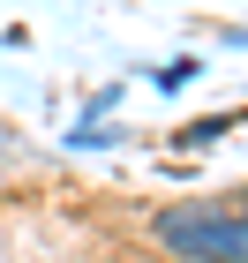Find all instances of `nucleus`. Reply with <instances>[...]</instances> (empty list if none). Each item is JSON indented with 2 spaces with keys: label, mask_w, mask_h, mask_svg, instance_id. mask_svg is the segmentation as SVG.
<instances>
[{
  "label": "nucleus",
  "mask_w": 248,
  "mask_h": 263,
  "mask_svg": "<svg viewBox=\"0 0 248 263\" xmlns=\"http://www.w3.org/2000/svg\"><path fill=\"white\" fill-rule=\"evenodd\" d=\"M150 241L173 263H248V188L165 203L150 218Z\"/></svg>",
  "instance_id": "f257e3e1"
},
{
  "label": "nucleus",
  "mask_w": 248,
  "mask_h": 263,
  "mask_svg": "<svg viewBox=\"0 0 248 263\" xmlns=\"http://www.w3.org/2000/svg\"><path fill=\"white\" fill-rule=\"evenodd\" d=\"M226 128H241V121H233V113H218V121H196V128H188L181 143H218V136H226Z\"/></svg>",
  "instance_id": "f03ea898"
},
{
  "label": "nucleus",
  "mask_w": 248,
  "mask_h": 263,
  "mask_svg": "<svg viewBox=\"0 0 248 263\" xmlns=\"http://www.w3.org/2000/svg\"><path fill=\"white\" fill-rule=\"evenodd\" d=\"M188 76H196V61H165V68H158V90H181Z\"/></svg>",
  "instance_id": "7ed1b4c3"
}]
</instances>
